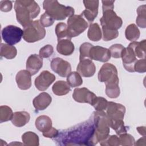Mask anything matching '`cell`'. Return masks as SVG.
Segmentation results:
<instances>
[{"label": "cell", "mask_w": 146, "mask_h": 146, "mask_svg": "<svg viewBox=\"0 0 146 146\" xmlns=\"http://www.w3.org/2000/svg\"><path fill=\"white\" fill-rule=\"evenodd\" d=\"M92 116L87 121L59 131L54 141L60 145H94L98 142L95 134Z\"/></svg>", "instance_id": "1"}, {"label": "cell", "mask_w": 146, "mask_h": 146, "mask_svg": "<svg viewBox=\"0 0 146 146\" xmlns=\"http://www.w3.org/2000/svg\"><path fill=\"white\" fill-rule=\"evenodd\" d=\"M14 10L17 21L25 26L35 18L40 13V7L35 1L18 0L15 1Z\"/></svg>", "instance_id": "2"}, {"label": "cell", "mask_w": 146, "mask_h": 146, "mask_svg": "<svg viewBox=\"0 0 146 146\" xmlns=\"http://www.w3.org/2000/svg\"><path fill=\"white\" fill-rule=\"evenodd\" d=\"M45 13L54 20H63L74 15V9L71 6H66L56 0H46L43 2Z\"/></svg>", "instance_id": "3"}, {"label": "cell", "mask_w": 146, "mask_h": 146, "mask_svg": "<svg viewBox=\"0 0 146 146\" xmlns=\"http://www.w3.org/2000/svg\"><path fill=\"white\" fill-rule=\"evenodd\" d=\"M95 125V134L98 142L105 140L110 133L108 117L104 111H95L92 115Z\"/></svg>", "instance_id": "4"}, {"label": "cell", "mask_w": 146, "mask_h": 146, "mask_svg": "<svg viewBox=\"0 0 146 146\" xmlns=\"http://www.w3.org/2000/svg\"><path fill=\"white\" fill-rule=\"evenodd\" d=\"M23 39L29 43H34L43 39L46 30L39 20L33 21L23 27Z\"/></svg>", "instance_id": "5"}, {"label": "cell", "mask_w": 146, "mask_h": 146, "mask_svg": "<svg viewBox=\"0 0 146 146\" xmlns=\"http://www.w3.org/2000/svg\"><path fill=\"white\" fill-rule=\"evenodd\" d=\"M100 22L102 29L109 31H117L123 24L121 18L117 15L113 9L103 10Z\"/></svg>", "instance_id": "6"}, {"label": "cell", "mask_w": 146, "mask_h": 146, "mask_svg": "<svg viewBox=\"0 0 146 146\" xmlns=\"http://www.w3.org/2000/svg\"><path fill=\"white\" fill-rule=\"evenodd\" d=\"M98 80L105 83L106 86L119 84V79L116 67L112 64L104 63L98 72Z\"/></svg>", "instance_id": "7"}, {"label": "cell", "mask_w": 146, "mask_h": 146, "mask_svg": "<svg viewBox=\"0 0 146 146\" xmlns=\"http://www.w3.org/2000/svg\"><path fill=\"white\" fill-rule=\"evenodd\" d=\"M67 29L69 38L75 37L83 33L88 27L87 21L82 15H72L67 20Z\"/></svg>", "instance_id": "8"}, {"label": "cell", "mask_w": 146, "mask_h": 146, "mask_svg": "<svg viewBox=\"0 0 146 146\" xmlns=\"http://www.w3.org/2000/svg\"><path fill=\"white\" fill-rule=\"evenodd\" d=\"M1 35L2 39L6 43L14 45L21 41L23 37V31L17 26L9 25L2 29Z\"/></svg>", "instance_id": "9"}, {"label": "cell", "mask_w": 146, "mask_h": 146, "mask_svg": "<svg viewBox=\"0 0 146 146\" xmlns=\"http://www.w3.org/2000/svg\"><path fill=\"white\" fill-rule=\"evenodd\" d=\"M106 111L109 121H117L123 120L125 113V107L120 103L109 102Z\"/></svg>", "instance_id": "10"}, {"label": "cell", "mask_w": 146, "mask_h": 146, "mask_svg": "<svg viewBox=\"0 0 146 146\" xmlns=\"http://www.w3.org/2000/svg\"><path fill=\"white\" fill-rule=\"evenodd\" d=\"M50 66L52 70L62 77L67 76L71 71L70 63L59 57L53 58Z\"/></svg>", "instance_id": "11"}, {"label": "cell", "mask_w": 146, "mask_h": 146, "mask_svg": "<svg viewBox=\"0 0 146 146\" xmlns=\"http://www.w3.org/2000/svg\"><path fill=\"white\" fill-rule=\"evenodd\" d=\"M55 76L47 70L43 71L34 81L35 87L39 91H45L55 81Z\"/></svg>", "instance_id": "12"}, {"label": "cell", "mask_w": 146, "mask_h": 146, "mask_svg": "<svg viewBox=\"0 0 146 146\" xmlns=\"http://www.w3.org/2000/svg\"><path fill=\"white\" fill-rule=\"evenodd\" d=\"M96 95L85 87L76 88L72 94L74 100L78 103H86L91 104Z\"/></svg>", "instance_id": "13"}, {"label": "cell", "mask_w": 146, "mask_h": 146, "mask_svg": "<svg viewBox=\"0 0 146 146\" xmlns=\"http://www.w3.org/2000/svg\"><path fill=\"white\" fill-rule=\"evenodd\" d=\"M77 72L82 76L89 78L92 76L96 71V67L91 59L86 58L79 60L76 67Z\"/></svg>", "instance_id": "14"}, {"label": "cell", "mask_w": 146, "mask_h": 146, "mask_svg": "<svg viewBox=\"0 0 146 146\" xmlns=\"http://www.w3.org/2000/svg\"><path fill=\"white\" fill-rule=\"evenodd\" d=\"M121 58H122L123 64L124 68L129 72H135L134 65L137 60L132 48L129 46H128L127 47H124Z\"/></svg>", "instance_id": "15"}, {"label": "cell", "mask_w": 146, "mask_h": 146, "mask_svg": "<svg viewBox=\"0 0 146 146\" xmlns=\"http://www.w3.org/2000/svg\"><path fill=\"white\" fill-rule=\"evenodd\" d=\"M90 59L102 62H106L111 58L109 50L100 46H92L89 52Z\"/></svg>", "instance_id": "16"}, {"label": "cell", "mask_w": 146, "mask_h": 146, "mask_svg": "<svg viewBox=\"0 0 146 146\" xmlns=\"http://www.w3.org/2000/svg\"><path fill=\"white\" fill-rule=\"evenodd\" d=\"M99 3V1H83L86 9L81 15H84L90 22H92L98 15Z\"/></svg>", "instance_id": "17"}, {"label": "cell", "mask_w": 146, "mask_h": 146, "mask_svg": "<svg viewBox=\"0 0 146 146\" xmlns=\"http://www.w3.org/2000/svg\"><path fill=\"white\" fill-rule=\"evenodd\" d=\"M15 80L19 88L27 90L31 86V74L27 70H20L16 75Z\"/></svg>", "instance_id": "18"}, {"label": "cell", "mask_w": 146, "mask_h": 146, "mask_svg": "<svg viewBox=\"0 0 146 146\" xmlns=\"http://www.w3.org/2000/svg\"><path fill=\"white\" fill-rule=\"evenodd\" d=\"M43 66V59L38 54H31L27 59L26 69L31 74H36Z\"/></svg>", "instance_id": "19"}, {"label": "cell", "mask_w": 146, "mask_h": 146, "mask_svg": "<svg viewBox=\"0 0 146 146\" xmlns=\"http://www.w3.org/2000/svg\"><path fill=\"white\" fill-rule=\"evenodd\" d=\"M51 102V96L48 93L43 92L33 99V104L36 110L42 111L47 108Z\"/></svg>", "instance_id": "20"}, {"label": "cell", "mask_w": 146, "mask_h": 146, "mask_svg": "<svg viewBox=\"0 0 146 146\" xmlns=\"http://www.w3.org/2000/svg\"><path fill=\"white\" fill-rule=\"evenodd\" d=\"M56 50L58 53L64 56L71 55L75 49L74 43L70 39H64L58 40Z\"/></svg>", "instance_id": "21"}, {"label": "cell", "mask_w": 146, "mask_h": 146, "mask_svg": "<svg viewBox=\"0 0 146 146\" xmlns=\"http://www.w3.org/2000/svg\"><path fill=\"white\" fill-rule=\"evenodd\" d=\"M30 119V115L27 112L18 111L14 113L11 121L14 125L17 127H22L28 123Z\"/></svg>", "instance_id": "22"}, {"label": "cell", "mask_w": 146, "mask_h": 146, "mask_svg": "<svg viewBox=\"0 0 146 146\" xmlns=\"http://www.w3.org/2000/svg\"><path fill=\"white\" fill-rule=\"evenodd\" d=\"M36 128L42 133L50 130L52 127V120L51 118L46 115L38 116L35 121Z\"/></svg>", "instance_id": "23"}, {"label": "cell", "mask_w": 146, "mask_h": 146, "mask_svg": "<svg viewBox=\"0 0 146 146\" xmlns=\"http://www.w3.org/2000/svg\"><path fill=\"white\" fill-rule=\"evenodd\" d=\"M52 91L56 95L63 96L67 94L71 91V88L67 82L58 80L53 84Z\"/></svg>", "instance_id": "24"}, {"label": "cell", "mask_w": 146, "mask_h": 146, "mask_svg": "<svg viewBox=\"0 0 146 146\" xmlns=\"http://www.w3.org/2000/svg\"><path fill=\"white\" fill-rule=\"evenodd\" d=\"M145 45L146 40L144 39L140 42H132L128 46L132 48L136 57L144 59L145 58Z\"/></svg>", "instance_id": "25"}, {"label": "cell", "mask_w": 146, "mask_h": 146, "mask_svg": "<svg viewBox=\"0 0 146 146\" xmlns=\"http://www.w3.org/2000/svg\"><path fill=\"white\" fill-rule=\"evenodd\" d=\"M17 54V50L15 47L9 44L2 43L0 46V55L7 59L14 58Z\"/></svg>", "instance_id": "26"}, {"label": "cell", "mask_w": 146, "mask_h": 146, "mask_svg": "<svg viewBox=\"0 0 146 146\" xmlns=\"http://www.w3.org/2000/svg\"><path fill=\"white\" fill-rule=\"evenodd\" d=\"M87 36L92 41H99L102 37V32L99 25L97 23H91L88 30Z\"/></svg>", "instance_id": "27"}, {"label": "cell", "mask_w": 146, "mask_h": 146, "mask_svg": "<svg viewBox=\"0 0 146 146\" xmlns=\"http://www.w3.org/2000/svg\"><path fill=\"white\" fill-rule=\"evenodd\" d=\"M22 140L23 144L27 146H38L39 144L38 136L31 131L24 133L22 136Z\"/></svg>", "instance_id": "28"}, {"label": "cell", "mask_w": 146, "mask_h": 146, "mask_svg": "<svg viewBox=\"0 0 146 146\" xmlns=\"http://www.w3.org/2000/svg\"><path fill=\"white\" fill-rule=\"evenodd\" d=\"M140 35V32L135 24H130L125 29V36L129 41L134 42L137 40Z\"/></svg>", "instance_id": "29"}, {"label": "cell", "mask_w": 146, "mask_h": 146, "mask_svg": "<svg viewBox=\"0 0 146 146\" xmlns=\"http://www.w3.org/2000/svg\"><path fill=\"white\" fill-rule=\"evenodd\" d=\"M137 17L136 19L137 25L141 28L146 27V5L140 6L136 10Z\"/></svg>", "instance_id": "30"}, {"label": "cell", "mask_w": 146, "mask_h": 146, "mask_svg": "<svg viewBox=\"0 0 146 146\" xmlns=\"http://www.w3.org/2000/svg\"><path fill=\"white\" fill-rule=\"evenodd\" d=\"M67 82L71 87H76L83 84V79L81 75L76 71L71 72L67 76Z\"/></svg>", "instance_id": "31"}, {"label": "cell", "mask_w": 146, "mask_h": 146, "mask_svg": "<svg viewBox=\"0 0 146 146\" xmlns=\"http://www.w3.org/2000/svg\"><path fill=\"white\" fill-rule=\"evenodd\" d=\"M55 34L57 36L58 40L64 39H70L68 35L67 25L65 23L59 22L56 25Z\"/></svg>", "instance_id": "32"}, {"label": "cell", "mask_w": 146, "mask_h": 146, "mask_svg": "<svg viewBox=\"0 0 146 146\" xmlns=\"http://www.w3.org/2000/svg\"><path fill=\"white\" fill-rule=\"evenodd\" d=\"M108 103V102L104 98L96 96L91 105L94 107L96 111H104L107 109Z\"/></svg>", "instance_id": "33"}, {"label": "cell", "mask_w": 146, "mask_h": 146, "mask_svg": "<svg viewBox=\"0 0 146 146\" xmlns=\"http://www.w3.org/2000/svg\"><path fill=\"white\" fill-rule=\"evenodd\" d=\"M14 113L11 108L7 106H1L0 107V123L11 120Z\"/></svg>", "instance_id": "34"}, {"label": "cell", "mask_w": 146, "mask_h": 146, "mask_svg": "<svg viewBox=\"0 0 146 146\" xmlns=\"http://www.w3.org/2000/svg\"><path fill=\"white\" fill-rule=\"evenodd\" d=\"M120 144L123 146L127 145H135V140L134 137L130 134L124 133L119 135Z\"/></svg>", "instance_id": "35"}, {"label": "cell", "mask_w": 146, "mask_h": 146, "mask_svg": "<svg viewBox=\"0 0 146 146\" xmlns=\"http://www.w3.org/2000/svg\"><path fill=\"white\" fill-rule=\"evenodd\" d=\"M124 48V47L121 44H112L108 50L110 52L111 56L114 58H120L121 56Z\"/></svg>", "instance_id": "36"}, {"label": "cell", "mask_w": 146, "mask_h": 146, "mask_svg": "<svg viewBox=\"0 0 146 146\" xmlns=\"http://www.w3.org/2000/svg\"><path fill=\"white\" fill-rule=\"evenodd\" d=\"M93 45L88 42H84L82 43L79 48L80 51V56H79V60L88 58L90 59L89 56V52L90 50L91 47Z\"/></svg>", "instance_id": "37"}, {"label": "cell", "mask_w": 146, "mask_h": 146, "mask_svg": "<svg viewBox=\"0 0 146 146\" xmlns=\"http://www.w3.org/2000/svg\"><path fill=\"white\" fill-rule=\"evenodd\" d=\"M100 144L102 146H118L120 145V140L117 135L110 136L104 141L100 142Z\"/></svg>", "instance_id": "38"}, {"label": "cell", "mask_w": 146, "mask_h": 146, "mask_svg": "<svg viewBox=\"0 0 146 146\" xmlns=\"http://www.w3.org/2000/svg\"><path fill=\"white\" fill-rule=\"evenodd\" d=\"M39 55L42 58H47L52 55L54 52V48L51 44H47L42 47L39 50Z\"/></svg>", "instance_id": "39"}, {"label": "cell", "mask_w": 146, "mask_h": 146, "mask_svg": "<svg viewBox=\"0 0 146 146\" xmlns=\"http://www.w3.org/2000/svg\"><path fill=\"white\" fill-rule=\"evenodd\" d=\"M40 23L43 27H49L53 25L54 19L46 13H44L40 18Z\"/></svg>", "instance_id": "40"}, {"label": "cell", "mask_w": 146, "mask_h": 146, "mask_svg": "<svg viewBox=\"0 0 146 146\" xmlns=\"http://www.w3.org/2000/svg\"><path fill=\"white\" fill-rule=\"evenodd\" d=\"M145 58L137 60L134 65V71L139 73H144L146 71Z\"/></svg>", "instance_id": "41"}, {"label": "cell", "mask_w": 146, "mask_h": 146, "mask_svg": "<svg viewBox=\"0 0 146 146\" xmlns=\"http://www.w3.org/2000/svg\"><path fill=\"white\" fill-rule=\"evenodd\" d=\"M13 7L12 2L10 1H1L0 2V10L3 12H9Z\"/></svg>", "instance_id": "42"}, {"label": "cell", "mask_w": 146, "mask_h": 146, "mask_svg": "<svg viewBox=\"0 0 146 146\" xmlns=\"http://www.w3.org/2000/svg\"><path fill=\"white\" fill-rule=\"evenodd\" d=\"M43 136L47 138H51V139H54L55 138L59 133V131L55 129L54 127H52L50 130L46 132H43Z\"/></svg>", "instance_id": "43"}, {"label": "cell", "mask_w": 146, "mask_h": 146, "mask_svg": "<svg viewBox=\"0 0 146 146\" xmlns=\"http://www.w3.org/2000/svg\"><path fill=\"white\" fill-rule=\"evenodd\" d=\"M102 9L103 11L109 9H114V2L115 1H102Z\"/></svg>", "instance_id": "44"}, {"label": "cell", "mask_w": 146, "mask_h": 146, "mask_svg": "<svg viewBox=\"0 0 146 146\" xmlns=\"http://www.w3.org/2000/svg\"><path fill=\"white\" fill-rule=\"evenodd\" d=\"M136 130L138 131V132L143 135V136H145V127L144 126L142 127H138L136 128Z\"/></svg>", "instance_id": "45"}]
</instances>
